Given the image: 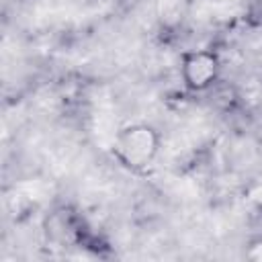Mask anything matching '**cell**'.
<instances>
[{"mask_svg":"<svg viewBox=\"0 0 262 262\" xmlns=\"http://www.w3.org/2000/svg\"><path fill=\"white\" fill-rule=\"evenodd\" d=\"M158 133L143 123H133L123 127L115 137L117 158L133 170H141L151 164L158 154Z\"/></svg>","mask_w":262,"mask_h":262,"instance_id":"1","label":"cell"},{"mask_svg":"<svg viewBox=\"0 0 262 262\" xmlns=\"http://www.w3.org/2000/svg\"><path fill=\"white\" fill-rule=\"evenodd\" d=\"M217 76V57L209 51H190L182 57V78L188 88L203 90Z\"/></svg>","mask_w":262,"mask_h":262,"instance_id":"2","label":"cell"}]
</instances>
